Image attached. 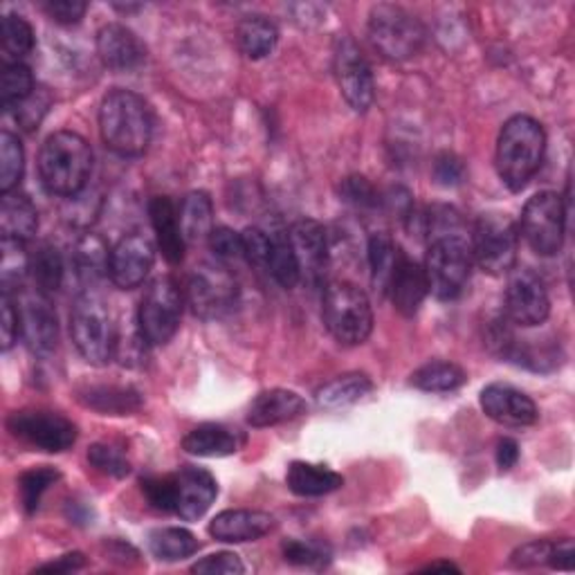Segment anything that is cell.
Listing matches in <instances>:
<instances>
[{
    "instance_id": "25",
    "label": "cell",
    "mask_w": 575,
    "mask_h": 575,
    "mask_svg": "<svg viewBox=\"0 0 575 575\" xmlns=\"http://www.w3.org/2000/svg\"><path fill=\"white\" fill-rule=\"evenodd\" d=\"M286 486L297 497H324L344 486V477L320 463L292 461L286 473Z\"/></svg>"
},
{
    "instance_id": "52",
    "label": "cell",
    "mask_w": 575,
    "mask_h": 575,
    "mask_svg": "<svg viewBox=\"0 0 575 575\" xmlns=\"http://www.w3.org/2000/svg\"><path fill=\"white\" fill-rule=\"evenodd\" d=\"M209 247L223 261H236L243 256V239L230 228H214L209 234Z\"/></svg>"
},
{
    "instance_id": "23",
    "label": "cell",
    "mask_w": 575,
    "mask_h": 575,
    "mask_svg": "<svg viewBox=\"0 0 575 575\" xmlns=\"http://www.w3.org/2000/svg\"><path fill=\"white\" fill-rule=\"evenodd\" d=\"M430 292L425 268L418 266L416 261L405 256V252L398 258V266L394 270L391 284H389V297L394 301V308L405 318H413L418 308L423 306L425 297Z\"/></svg>"
},
{
    "instance_id": "37",
    "label": "cell",
    "mask_w": 575,
    "mask_h": 575,
    "mask_svg": "<svg viewBox=\"0 0 575 575\" xmlns=\"http://www.w3.org/2000/svg\"><path fill=\"white\" fill-rule=\"evenodd\" d=\"M266 270H270L275 281L286 290H292L301 281L297 258L286 230L270 232V256Z\"/></svg>"
},
{
    "instance_id": "3",
    "label": "cell",
    "mask_w": 575,
    "mask_h": 575,
    "mask_svg": "<svg viewBox=\"0 0 575 575\" xmlns=\"http://www.w3.org/2000/svg\"><path fill=\"white\" fill-rule=\"evenodd\" d=\"M546 151L542 124L529 115L510 118L497 140V174L510 191L524 189L540 172Z\"/></svg>"
},
{
    "instance_id": "45",
    "label": "cell",
    "mask_w": 575,
    "mask_h": 575,
    "mask_svg": "<svg viewBox=\"0 0 575 575\" xmlns=\"http://www.w3.org/2000/svg\"><path fill=\"white\" fill-rule=\"evenodd\" d=\"M284 557L288 564L295 566H316L322 568L331 560V551L318 542H303V540H288L281 546Z\"/></svg>"
},
{
    "instance_id": "7",
    "label": "cell",
    "mask_w": 575,
    "mask_h": 575,
    "mask_svg": "<svg viewBox=\"0 0 575 575\" xmlns=\"http://www.w3.org/2000/svg\"><path fill=\"white\" fill-rule=\"evenodd\" d=\"M473 273V250L465 236H445L430 241L425 277L430 292L441 301L456 299Z\"/></svg>"
},
{
    "instance_id": "11",
    "label": "cell",
    "mask_w": 575,
    "mask_h": 575,
    "mask_svg": "<svg viewBox=\"0 0 575 575\" xmlns=\"http://www.w3.org/2000/svg\"><path fill=\"white\" fill-rule=\"evenodd\" d=\"M8 430L12 436L43 452H66L77 443V425L66 416L45 409H21L10 413Z\"/></svg>"
},
{
    "instance_id": "38",
    "label": "cell",
    "mask_w": 575,
    "mask_h": 575,
    "mask_svg": "<svg viewBox=\"0 0 575 575\" xmlns=\"http://www.w3.org/2000/svg\"><path fill=\"white\" fill-rule=\"evenodd\" d=\"M25 172V153L21 140L3 131L0 133V191L10 193L19 187Z\"/></svg>"
},
{
    "instance_id": "53",
    "label": "cell",
    "mask_w": 575,
    "mask_h": 575,
    "mask_svg": "<svg viewBox=\"0 0 575 575\" xmlns=\"http://www.w3.org/2000/svg\"><path fill=\"white\" fill-rule=\"evenodd\" d=\"M434 178L441 187H456L465 178V165L454 153H441L434 161Z\"/></svg>"
},
{
    "instance_id": "39",
    "label": "cell",
    "mask_w": 575,
    "mask_h": 575,
    "mask_svg": "<svg viewBox=\"0 0 575 575\" xmlns=\"http://www.w3.org/2000/svg\"><path fill=\"white\" fill-rule=\"evenodd\" d=\"M3 261H0V281H3V292H12L21 288L25 277L30 275V252L25 250L23 241L3 239L0 243Z\"/></svg>"
},
{
    "instance_id": "43",
    "label": "cell",
    "mask_w": 575,
    "mask_h": 575,
    "mask_svg": "<svg viewBox=\"0 0 575 575\" xmlns=\"http://www.w3.org/2000/svg\"><path fill=\"white\" fill-rule=\"evenodd\" d=\"M142 493L146 501L161 512H174L178 506V484L176 475H165V477H146L142 479Z\"/></svg>"
},
{
    "instance_id": "46",
    "label": "cell",
    "mask_w": 575,
    "mask_h": 575,
    "mask_svg": "<svg viewBox=\"0 0 575 575\" xmlns=\"http://www.w3.org/2000/svg\"><path fill=\"white\" fill-rule=\"evenodd\" d=\"M340 196L344 202H349L353 207H362V209H376L383 204L380 191L364 176H351V178L342 180Z\"/></svg>"
},
{
    "instance_id": "12",
    "label": "cell",
    "mask_w": 575,
    "mask_h": 575,
    "mask_svg": "<svg viewBox=\"0 0 575 575\" xmlns=\"http://www.w3.org/2000/svg\"><path fill=\"white\" fill-rule=\"evenodd\" d=\"M239 284L223 268L214 264H202L193 268L187 281V303L200 320H217L236 303Z\"/></svg>"
},
{
    "instance_id": "4",
    "label": "cell",
    "mask_w": 575,
    "mask_h": 575,
    "mask_svg": "<svg viewBox=\"0 0 575 575\" xmlns=\"http://www.w3.org/2000/svg\"><path fill=\"white\" fill-rule=\"evenodd\" d=\"M70 338L79 355L92 367H107L115 357L118 331L109 303L95 290H84L70 310Z\"/></svg>"
},
{
    "instance_id": "54",
    "label": "cell",
    "mask_w": 575,
    "mask_h": 575,
    "mask_svg": "<svg viewBox=\"0 0 575 575\" xmlns=\"http://www.w3.org/2000/svg\"><path fill=\"white\" fill-rule=\"evenodd\" d=\"M0 333H3V351H10L21 335V310L14 303L12 292H3V327H0Z\"/></svg>"
},
{
    "instance_id": "2",
    "label": "cell",
    "mask_w": 575,
    "mask_h": 575,
    "mask_svg": "<svg viewBox=\"0 0 575 575\" xmlns=\"http://www.w3.org/2000/svg\"><path fill=\"white\" fill-rule=\"evenodd\" d=\"M92 172V148L73 131L52 133L38 151V178L47 193L75 198L88 185Z\"/></svg>"
},
{
    "instance_id": "48",
    "label": "cell",
    "mask_w": 575,
    "mask_h": 575,
    "mask_svg": "<svg viewBox=\"0 0 575 575\" xmlns=\"http://www.w3.org/2000/svg\"><path fill=\"white\" fill-rule=\"evenodd\" d=\"M241 239H243V256L247 264L256 268H268L270 234L258 228H247L245 232H241Z\"/></svg>"
},
{
    "instance_id": "31",
    "label": "cell",
    "mask_w": 575,
    "mask_h": 575,
    "mask_svg": "<svg viewBox=\"0 0 575 575\" xmlns=\"http://www.w3.org/2000/svg\"><path fill=\"white\" fill-rule=\"evenodd\" d=\"M236 36H239V45L243 49V55L247 59L258 62V59H266L268 55H273V49L277 47V41H279V30L270 19L252 14L239 23Z\"/></svg>"
},
{
    "instance_id": "1",
    "label": "cell",
    "mask_w": 575,
    "mask_h": 575,
    "mask_svg": "<svg viewBox=\"0 0 575 575\" xmlns=\"http://www.w3.org/2000/svg\"><path fill=\"white\" fill-rule=\"evenodd\" d=\"M99 131L103 144L122 158L142 155L148 148L153 133V120L146 101L133 90H109L99 107Z\"/></svg>"
},
{
    "instance_id": "29",
    "label": "cell",
    "mask_w": 575,
    "mask_h": 575,
    "mask_svg": "<svg viewBox=\"0 0 575 575\" xmlns=\"http://www.w3.org/2000/svg\"><path fill=\"white\" fill-rule=\"evenodd\" d=\"M73 266L84 284H97L109 275L111 250L99 234H84L73 250Z\"/></svg>"
},
{
    "instance_id": "40",
    "label": "cell",
    "mask_w": 575,
    "mask_h": 575,
    "mask_svg": "<svg viewBox=\"0 0 575 575\" xmlns=\"http://www.w3.org/2000/svg\"><path fill=\"white\" fill-rule=\"evenodd\" d=\"M32 92V70L25 64H5L3 75H0V107L5 111H14Z\"/></svg>"
},
{
    "instance_id": "57",
    "label": "cell",
    "mask_w": 575,
    "mask_h": 575,
    "mask_svg": "<svg viewBox=\"0 0 575 575\" xmlns=\"http://www.w3.org/2000/svg\"><path fill=\"white\" fill-rule=\"evenodd\" d=\"M519 461V445L512 439H501L497 443V465L504 473H508L510 467H515V463Z\"/></svg>"
},
{
    "instance_id": "42",
    "label": "cell",
    "mask_w": 575,
    "mask_h": 575,
    "mask_svg": "<svg viewBox=\"0 0 575 575\" xmlns=\"http://www.w3.org/2000/svg\"><path fill=\"white\" fill-rule=\"evenodd\" d=\"M62 479V473L57 467H49V465H41V467H32L27 473L21 475L19 479V493H21V504L23 510L27 515L36 512L41 506V497L45 495V490L49 486H55Z\"/></svg>"
},
{
    "instance_id": "34",
    "label": "cell",
    "mask_w": 575,
    "mask_h": 575,
    "mask_svg": "<svg viewBox=\"0 0 575 575\" xmlns=\"http://www.w3.org/2000/svg\"><path fill=\"white\" fill-rule=\"evenodd\" d=\"M30 277L34 288L43 295L57 292L64 281V258L59 250L49 243H41L30 256Z\"/></svg>"
},
{
    "instance_id": "16",
    "label": "cell",
    "mask_w": 575,
    "mask_h": 575,
    "mask_svg": "<svg viewBox=\"0 0 575 575\" xmlns=\"http://www.w3.org/2000/svg\"><path fill=\"white\" fill-rule=\"evenodd\" d=\"M155 264V247L144 234H126L111 250L109 277L120 290H133L144 284Z\"/></svg>"
},
{
    "instance_id": "27",
    "label": "cell",
    "mask_w": 575,
    "mask_h": 575,
    "mask_svg": "<svg viewBox=\"0 0 575 575\" xmlns=\"http://www.w3.org/2000/svg\"><path fill=\"white\" fill-rule=\"evenodd\" d=\"M241 445H243V439L236 432H232L225 425H217V423L198 425L183 439V450L187 454L204 456V458L236 454L241 450Z\"/></svg>"
},
{
    "instance_id": "35",
    "label": "cell",
    "mask_w": 575,
    "mask_h": 575,
    "mask_svg": "<svg viewBox=\"0 0 575 575\" xmlns=\"http://www.w3.org/2000/svg\"><path fill=\"white\" fill-rule=\"evenodd\" d=\"M402 250L394 243L387 232H376L369 239V268H372V284L378 292L387 295L394 270L398 266Z\"/></svg>"
},
{
    "instance_id": "24",
    "label": "cell",
    "mask_w": 575,
    "mask_h": 575,
    "mask_svg": "<svg viewBox=\"0 0 575 575\" xmlns=\"http://www.w3.org/2000/svg\"><path fill=\"white\" fill-rule=\"evenodd\" d=\"M148 217L155 230V239H158V247L163 250V256L169 261L172 266L183 264L185 258V236L180 230L178 209L172 198L167 196H155L148 200Z\"/></svg>"
},
{
    "instance_id": "8",
    "label": "cell",
    "mask_w": 575,
    "mask_h": 575,
    "mask_svg": "<svg viewBox=\"0 0 575 575\" xmlns=\"http://www.w3.org/2000/svg\"><path fill=\"white\" fill-rule=\"evenodd\" d=\"M183 290L172 277H158L146 286L140 301L137 327L148 346H163L176 335L183 318Z\"/></svg>"
},
{
    "instance_id": "47",
    "label": "cell",
    "mask_w": 575,
    "mask_h": 575,
    "mask_svg": "<svg viewBox=\"0 0 575 575\" xmlns=\"http://www.w3.org/2000/svg\"><path fill=\"white\" fill-rule=\"evenodd\" d=\"M52 103V97L45 88H34V92L21 103L16 109V122L25 129V131H34L38 129L43 115L47 113Z\"/></svg>"
},
{
    "instance_id": "28",
    "label": "cell",
    "mask_w": 575,
    "mask_h": 575,
    "mask_svg": "<svg viewBox=\"0 0 575 575\" xmlns=\"http://www.w3.org/2000/svg\"><path fill=\"white\" fill-rule=\"evenodd\" d=\"M38 230V212L27 196L3 193L0 202V234L3 239H14L27 243Z\"/></svg>"
},
{
    "instance_id": "36",
    "label": "cell",
    "mask_w": 575,
    "mask_h": 575,
    "mask_svg": "<svg viewBox=\"0 0 575 575\" xmlns=\"http://www.w3.org/2000/svg\"><path fill=\"white\" fill-rule=\"evenodd\" d=\"M148 549L163 562H178L191 557L200 549V542L187 529L167 527V529H155L148 535Z\"/></svg>"
},
{
    "instance_id": "15",
    "label": "cell",
    "mask_w": 575,
    "mask_h": 575,
    "mask_svg": "<svg viewBox=\"0 0 575 575\" xmlns=\"http://www.w3.org/2000/svg\"><path fill=\"white\" fill-rule=\"evenodd\" d=\"M288 239L297 258L301 281L320 286L329 268V239L324 225L312 219H301L290 225Z\"/></svg>"
},
{
    "instance_id": "49",
    "label": "cell",
    "mask_w": 575,
    "mask_h": 575,
    "mask_svg": "<svg viewBox=\"0 0 575 575\" xmlns=\"http://www.w3.org/2000/svg\"><path fill=\"white\" fill-rule=\"evenodd\" d=\"M191 573H202V575H241L245 573V564L236 553L221 551L214 555H207L200 562L191 566Z\"/></svg>"
},
{
    "instance_id": "18",
    "label": "cell",
    "mask_w": 575,
    "mask_h": 575,
    "mask_svg": "<svg viewBox=\"0 0 575 575\" xmlns=\"http://www.w3.org/2000/svg\"><path fill=\"white\" fill-rule=\"evenodd\" d=\"M21 310V335L34 353H49L59 340L57 312L49 303V297L38 292H25L19 301Z\"/></svg>"
},
{
    "instance_id": "55",
    "label": "cell",
    "mask_w": 575,
    "mask_h": 575,
    "mask_svg": "<svg viewBox=\"0 0 575 575\" xmlns=\"http://www.w3.org/2000/svg\"><path fill=\"white\" fill-rule=\"evenodd\" d=\"M549 566H551V568H557V571H573V566H575V546H573V540L564 538V540L553 542V551H551Z\"/></svg>"
},
{
    "instance_id": "17",
    "label": "cell",
    "mask_w": 575,
    "mask_h": 575,
    "mask_svg": "<svg viewBox=\"0 0 575 575\" xmlns=\"http://www.w3.org/2000/svg\"><path fill=\"white\" fill-rule=\"evenodd\" d=\"M482 409L490 421L506 428H529L535 425L540 411L531 396L510 385L493 383L482 391Z\"/></svg>"
},
{
    "instance_id": "32",
    "label": "cell",
    "mask_w": 575,
    "mask_h": 575,
    "mask_svg": "<svg viewBox=\"0 0 575 575\" xmlns=\"http://www.w3.org/2000/svg\"><path fill=\"white\" fill-rule=\"evenodd\" d=\"M372 391H374L372 378L367 374L353 372V374L338 376L335 380L320 387L318 394H316V400L324 409H342V407L360 402L364 396H369Z\"/></svg>"
},
{
    "instance_id": "5",
    "label": "cell",
    "mask_w": 575,
    "mask_h": 575,
    "mask_svg": "<svg viewBox=\"0 0 575 575\" xmlns=\"http://www.w3.org/2000/svg\"><path fill=\"white\" fill-rule=\"evenodd\" d=\"M322 318L329 333L344 346L364 344L374 331V308L369 297L349 281L327 286Z\"/></svg>"
},
{
    "instance_id": "41",
    "label": "cell",
    "mask_w": 575,
    "mask_h": 575,
    "mask_svg": "<svg viewBox=\"0 0 575 575\" xmlns=\"http://www.w3.org/2000/svg\"><path fill=\"white\" fill-rule=\"evenodd\" d=\"M34 49V30L19 14L3 16V59L5 64H21Z\"/></svg>"
},
{
    "instance_id": "56",
    "label": "cell",
    "mask_w": 575,
    "mask_h": 575,
    "mask_svg": "<svg viewBox=\"0 0 575 575\" xmlns=\"http://www.w3.org/2000/svg\"><path fill=\"white\" fill-rule=\"evenodd\" d=\"M86 566V555L84 553H66V555H62L59 560H55V562H47V564H43V566H38L36 568V573H73V571H79V568H84Z\"/></svg>"
},
{
    "instance_id": "51",
    "label": "cell",
    "mask_w": 575,
    "mask_h": 575,
    "mask_svg": "<svg viewBox=\"0 0 575 575\" xmlns=\"http://www.w3.org/2000/svg\"><path fill=\"white\" fill-rule=\"evenodd\" d=\"M41 8L59 25H77L86 14L88 3H84V0H45Z\"/></svg>"
},
{
    "instance_id": "14",
    "label": "cell",
    "mask_w": 575,
    "mask_h": 575,
    "mask_svg": "<svg viewBox=\"0 0 575 575\" xmlns=\"http://www.w3.org/2000/svg\"><path fill=\"white\" fill-rule=\"evenodd\" d=\"M504 310L506 318L517 327L533 329L544 324L551 312V299L544 281L533 270H515L508 279Z\"/></svg>"
},
{
    "instance_id": "6",
    "label": "cell",
    "mask_w": 575,
    "mask_h": 575,
    "mask_svg": "<svg viewBox=\"0 0 575 575\" xmlns=\"http://www.w3.org/2000/svg\"><path fill=\"white\" fill-rule=\"evenodd\" d=\"M369 41L389 62H407L425 45V27L398 5H376L369 14Z\"/></svg>"
},
{
    "instance_id": "50",
    "label": "cell",
    "mask_w": 575,
    "mask_h": 575,
    "mask_svg": "<svg viewBox=\"0 0 575 575\" xmlns=\"http://www.w3.org/2000/svg\"><path fill=\"white\" fill-rule=\"evenodd\" d=\"M551 551H553V542L533 540V542H529V544H524V546H519V549L510 555V564L517 566V568L549 566Z\"/></svg>"
},
{
    "instance_id": "21",
    "label": "cell",
    "mask_w": 575,
    "mask_h": 575,
    "mask_svg": "<svg viewBox=\"0 0 575 575\" xmlns=\"http://www.w3.org/2000/svg\"><path fill=\"white\" fill-rule=\"evenodd\" d=\"M178 484V506L176 515L185 521L200 519L219 495V484L212 473H207L204 467L183 465L176 473Z\"/></svg>"
},
{
    "instance_id": "44",
    "label": "cell",
    "mask_w": 575,
    "mask_h": 575,
    "mask_svg": "<svg viewBox=\"0 0 575 575\" xmlns=\"http://www.w3.org/2000/svg\"><path fill=\"white\" fill-rule=\"evenodd\" d=\"M88 463L99 469L101 475H109V477H126L131 473V463L126 461L124 452L120 447H113L109 443H95L88 450Z\"/></svg>"
},
{
    "instance_id": "58",
    "label": "cell",
    "mask_w": 575,
    "mask_h": 575,
    "mask_svg": "<svg viewBox=\"0 0 575 575\" xmlns=\"http://www.w3.org/2000/svg\"><path fill=\"white\" fill-rule=\"evenodd\" d=\"M425 571H428V573H436V571H445V573L456 571V573H458V566H454L452 562H434V564L425 566Z\"/></svg>"
},
{
    "instance_id": "33",
    "label": "cell",
    "mask_w": 575,
    "mask_h": 575,
    "mask_svg": "<svg viewBox=\"0 0 575 575\" xmlns=\"http://www.w3.org/2000/svg\"><path fill=\"white\" fill-rule=\"evenodd\" d=\"M467 380L465 372L458 367L454 362H445V360H434L423 364L421 369H416L411 374V385L421 391L428 394H447V391H456L458 387H463Z\"/></svg>"
},
{
    "instance_id": "30",
    "label": "cell",
    "mask_w": 575,
    "mask_h": 575,
    "mask_svg": "<svg viewBox=\"0 0 575 575\" xmlns=\"http://www.w3.org/2000/svg\"><path fill=\"white\" fill-rule=\"evenodd\" d=\"M180 230L187 243H198L202 239H209L214 230V204L209 193L204 191H191L183 198L180 204Z\"/></svg>"
},
{
    "instance_id": "19",
    "label": "cell",
    "mask_w": 575,
    "mask_h": 575,
    "mask_svg": "<svg viewBox=\"0 0 575 575\" xmlns=\"http://www.w3.org/2000/svg\"><path fill=\"white\" fill-rule=\"evenodd\" d=\"M97 55L109 70H135L146 59V47L133 30L122 23H109L97 32Z\"/></svg>"
},
{
    "instance_id": "26",
    "label": "cell",
    "mask_w": 575,
    "mask_h": 575,
    "mask_svg": "<svg viewBox=\"0 0 575 575\" xmlns=\"http://www.w3.org/2000/svg\"><path fill=\"white\" fill-rule=\"evenodd\" d=\"M77 400L103 416H126L142 407V394L133 387L90 385L77 391Z\"/></svg>"
},
{
    "instance_id": "13",
    "label": "cell",
    "mask_w": 575,
    "mask_h": 575,
    "mask_svg": "<svg viewBox=\"0 0 575 575\" xmlns=\"http://www.w3.org/2000/svg\"><path fill=\"white\" fill-rule=\"evenodd\" d=\"M333 70L340 92L349 107L355 113H367L376 97L374 73L367 57L362 55L360 45L351 36H342L338 41L333 55Z\"/></svg>"
},
{
    "instance_id": "9",
    "label": "cell",
    "mask_w": 575,
    "mask_h": 575,
    "mask_svg": "<svg viewBox=\"0 0 575 575\" xmlns=\"http://www.w3.org/2000/svg\"><path fill=\"white\" fill-rule=\"evenodd\" d=\"M519 232L506 214H484L477 219L469 250L477 266L488 275H508L517 264Z\"/></svg>"
},
{
    "instance_id": "10",
    "label": "cell",
    "mask_w": 575,
    "mask_h": 575,
    "mask_svg": "<svg viewBox=\"0 0 575 575\" xmlns=\"http://www.w3.org/2000/svg\"><path fill=\"white\" fill-rule=\"evenodd\" d=\"M566 207L560 193L540 191L521 212V236L540 256H555L564 243Z\"/></svg>"
},
{
    "instance_id": "22",
    "label": "cell",
    "mask_w": 575,
    "mask_h": 575,
    "mask_svg": "<svg viewBox=\"0 0 575 575\" xmlns=\"http://www.w3.org/2000/svg\"><path fill=\"white\" fill-rule=\"evenodd\" d=\"M308 411L306 400L292 389H268L261 391L250 409H247V423L252 428H273L281 423H290L295 418Z\"/></svg>"
},
{
    "instance_id": "20",
    "label": "cell",
    "mask_w": 575,
    "mask_h": 575,
    "mask_svg": "<svg viewBox=\"0 0 575 575\" xmlns=\"http://www.w3.org/2000/svg\"><path fill=\"white\" fill-rule=\"evenodd\" d=\"M277 519L264 510H223L209 521V535L217 542H256L275 531Z\"/></svg>"
}]
</instances>
